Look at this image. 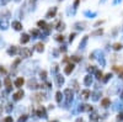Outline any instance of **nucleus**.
Here are the masks:
<instances>
[{"mask_svg": "<svg viewBox=\"0 0 123 122\" xmlns=\"http://www.w3.org/2000/svg\"><path fill=\"white\" fill-rule=\"evenodd\" d=\"M21 56L24 57V58H28V57L32 56V49L30 48H22V51H21Z\"/></svg>", "mask_w": 123, "mask_h": 122, "instance_id": "obj_1", "label": "nucleus"}, {"mask_svg": "<svg viewBox=\"0 0 123 122\" xmlns=\"http://www.w3.org/2000/svg\"><path fill=\"white\" fill-rule=\"evenodd\" d=\"M24 83H25L24 78H17L16 80H15V86H17V88H21V86L24 85Z\"/></svg>", "mask_w": 123, "mask_h": 122, "instance_id": "obj_2", "label": "nucleus"}, {"mask_svg": "<svg viewBox=\"0 0 123 122\" xmlns=\"http://www.w3.org/2000/svg\"><path fill=\"white\" fill-rule=\"evenodd\" d=\"M22 96H24V91H22V90H19L17 92L14 94V99H15V100H20Z\"/></svg>", "mask_w": 123, "mask_h": 122, "instance_id": "obj_3", "label": "nucleus"}, {"mask_svg": "<svg viewBox=\"0 0 123 122\" xmlns=\"http://www.w3.org/2000/svg\"><path fill=\"white\" fill-rule=\"evenodd\" d=\"M74 69V64H69V66H67V68L64 69V71H65V74H70L71 71H73Z\"/></svg>", "mask_w": 123, "mask_h": 122, "instance_id": "obj_4", "label": "nucleus"}, {"mask_svg": "<svg viewBox=\"0 0 123 122\" xmlns=\"http://www.w3.org/2000/svg\"><path fill=\"white\" fill-rule=\"evenodd\" d=\"M12 26H14V28H15L16 31H20L21 28H22L21 24H20V22H17V21H14V22H12Z\"/></svg>", "mask_w": 123, "mask_h": 122, "instance_id": "obj_5", "label": "nucleus"}, {"mask_svg": "<svg viewBox=\"0 0 123 122\" xmlns=\"http://www.w3.org/2000/svg\"><path fill=\"white\" fill-rule=\"evenodd\" d=\"M55 12H57V8H53V9H50L47 14V17H53L55 15Z\"/></svg>", "mask_w": 123, "mask_h": 122, "instance_id": "obj_6", "label": "nucleus"}, {"mask_svg": "<svg viewBox=\"0 0 123 122\" xmlns=\"http://www.w3.org/2000/svg\"><path fill=\"white\" fill-rule=\"evenodd\" d=\"M28 41H30L28 35H22V36H21V43H27Z\"/></svg>", "mask_w": 123, "mask_h": 122, "instance_id": "obj_7", "label": "nucleus"}, {"mask_svg": "<svg viewBox=\"0 0 123 122\" xmlns=\"http://www.w3.org/2000/svg\"><path fill=\"white\" fill-rule=\"evenodd\" d=\"M37 115L39 117H46V110L43 109V107H41V109L37 111Z\"/></svg>", "mask_w": 123, "mask_h": 122, "instance_id": "obj_8", "label": "nucleus"}, {"mask_svg": "<svg viewBox=\"0 0 123 122\" xmlns=\"http://www.w3.org/2000/svg\"><path fill=\"white\" fill-rule=\"evenodd\" d=\"M83 107H80V110L81 111H91L92 110V107L90 105H81Z\"/></svg>", "mask_w": 123, "mask_h": 122, "instance_id": "obj_9", "label": "nucleus"}, {"mask_svg": "<svg viewBox=\"0 0 123 122\" xmlns=\"http://www.w3.org/2000/svg\"><path fill=\"white\" fill-rule=\"evenodd\" d=\"M5 85H6V88H8V90L11 89V80H10V78H5Z\"/></svg>", "mask_w": 123, "mask_h": 122, "instance_id": "obj_10", "label": "nucleus"}, {"mask_svg": "<svg viewBox=\"0 0 123 122\" xmlns=\"http://www.w3.org/2000/svg\"><path fill=\"white\" fill-rule=\"evenodd\" d=\"M101 105H102L103 107H107L108 105H110V99H107V97H106V99H103L102 101H101Z\"/></svg>", "mask_w": 123, "mask_h": 122, "instance_id": "obj_11", "label": "nucleus"}, {"mask_svg": "<svg viewBox=\"0 0 123 122\" xmlns=\"http://www.w3.org/2000/svg\"><path fill=\"white\" fill-rule=\"evenodd\" d=\"M36 49H37L38 52H42L43 49H44V45H43V43H37V45H36Z\"/></svg>", "mask_w": 123, "mask_h": 122, "instance_id": "obj_12", "label": "nucleus"}, {"mask_svg": "<svg viewBox=\"0 0 123 122\" xmlns=\"http://www.w3.org/2000/svg\"><path fill=\"white\" fill-rule=\"evenodd\" d=\"M89 95H90V91H89V90H84V91L81 92V97H83V99H88Z\"/></svg>", "mask_w": 123, "mask_h": 122, "instance_id": "obj_13", "label": "nucleus"}, {"mask_svg": "<svg viewBox=\"0 0 123 122\" xmlns=\"http://www.w3.org/2000/svg\"><path fill=\"white\" fill-rule=\"evenodd\" d=\"M64 94H65V95L68 96V99H70L71 96H73V91H71L70 89H67V90H65V92H64Z\"/></svg>", "mask_w": 123, "mask_h": 122, "instance_id": "obj_14", "label": "nucleus"}, {"mask_svg": "<svg viewBox=\"0 0 123 122\" xmlns=\"http://www.w3.org/2000/svg\"><path fill=\"white\" fill-rule=\"evenodd\" d=\"M84 81H85L86 85H90V84H91V76H90V75L85 76V80H84Z\"/></svg>", "mask_w": 123, "mask_h": 122, "instance_id": "obj_15", "label": "nucleus"}, {"mask_svg": "<svg viewBox=\"0 0 123 122\" xmlns=\"http://www.w3.org/2000/svg\"><path fill=\"white\" fill-rule=\"evenodd\" d=\"M42 96H43V95H42V94H36V95H34V97H33V99H34V100H36V101H41V100H42V99H43V97H42Z\"/></svg>", "mask_w": 123, "mask_h": 122, "instance_id": "obj_16", "label": "nucleus"}, {"mask_svg": "<svg viewBox=\"0 0 123 122\" xmlns=\"http://www.w3.org/2000/svg\"><path fill=\"white\" fill-rule=\"evenodd\" d=\"M122 48V45L121 43H114L113 45V49H116V51H118V49H121Z\"/></svg>", "mask_w": 123, "mask_h": 122, "instance_id": "obj_17", "label": "nucleus"}, {"mask_svg": "<svg viewBox=\"0 0 123 122\" xmlns=\"http://www.w3.org/2000/svg\"><path fill=\"white\" fill-rule=\"evenodd\" d=\"M57 101H58V102L62 101V92H60V91L57 92Z\"/></svg>", "mask_w": 123, "mask_h": 122, "instance_id": "obj_18", "label": "nucleus"}, {"mask_svg": "<svg viewBox=\"0 0 123 122\" xmlns=\"http://www.w3.org/2000/svg\"><path fill=\"white\" fill-rule=\"evenodd\" d=\"M28 85H30V88H36V81L34 80H30L28 81Z\"/></svg>", "mask_w": 123, "mask_h": 122, "instance_id": "obj_19", "label": "nucleus"}, {"mask_svg": "<svg viewBox=\"0 0 123 122\" xmlns=\"http://www.w3.org/2000/svg\"><path fill=\"white\" fill-rule=\"evenodd\" d=\"M8 53H9V54H14V53H16V48H15V47L10 48L9 51H8Z\"/></svg>", "mask_w": 123, "mask_h": 122, "instance_id": "obj_20", "label": "nucleus"}, {"mask_svg": "<svg viewBox=\"0 0 123 122\" xmlns=\"http://www.w3.org/2000/svg\"><path fill=\"white\" fill-rule=\"evenodd\" d=\"M4 122H12V117H11V116H8V117L4 120Z\"/></svg>", "mask_w": 123, "mask_h": 122, "instance_id": "obj_21", "label": "nucleus"}, {"mask_svg": "<svg viewBox=\"0 0 123 122\" xmlns=\"http://www.w3.org/2000/svg\"><path fill=\"white\" fill-rule=\"evenodd\" d=\"M96 75H97V78H98V79L102 78V73H101L100 70H97V71H96Z\"/></svg>", "mask_w": 123, "mask_h": 122, "instance_id": "obj_22", "label": "nucleus"}, {"mask_svg": "<svg viewBox=\"0 0 123 122\" xmlns=\"http://www.w3.org/2000/svg\"><path fill=\"white\" fill-rule=\"evenodd\" d=\"M26 118H27V116H24V117H20V118H19V122H25V121H26Z\"/></svg>", "mask_w": 123, "mask_h": 122, "instance_id": "obj_23", "label": "nucleus"}, {"mask_svg": "<svg viewBox=\"0 0 123 122\" xmlns=\"http://www.w3.org/2000/svg\"><path fill=\"white\" fill-rule=\"evenodd\" d=\"M55 40H57V41H63V36H60V35H58Z\"/></svg>", "mask_w": 123, "mask_h": 122, "instance_id": "obj_24", "label": "nucleus"}, {"mask_svg": "<svg viewBox=\"0 0 123 122\" xmlns=\"http://www.w3.org/2000/svg\"><path fill=\"white\" fill-rule=\"evenodd\" d=\"M63 81H64V79L60 78V76H58V83H59V84H63Z\"/></svg>", "mask_w": 123, "mask_h": 122, "instance_id": "obj_25", "label": "nucleus"}, {"mask_svg": "<svg viewBox=\"0 0 123 122\" xmlns=\"http://www.w3.org/2000/svg\"><path fill=\"white\" fill-rule=\"evenodd\" d=\"M38 26H46L44 21H38Z\"/></svg>", "mask_w": 123, "mask_h": 122, "instance_id": "obj_26", "label": "nucleus"}, {"mask_svg": "<svg viewBox=\"0 0 123 122\" xmlns=\"http://www.w3.org/2000/svg\"><path fill=\"white\" fill-rule=\"evenodd\" d=\"M90 118H92V120H97V113H93L92 116H90Z\"/></svg>", "mask_w": 123, "mask_h": 122, "instance_id": "obj_27", "label": "nucleus"}, {"mask_svg": "<svg viewBox=\"0 0 123 122\" xmlns=\"http://www.w3.org/2000/svg\"><path fill=\"white\" fill-rule=\"evenodd\" d=\"M102 33V30H98V31H96V32H93L92 35H101Z\"/></svg>", "mask_w": 123, "mask_h": 122, "instance_id": "obj_28", "label": "nucleus"}, {"mask_svg": "<svg viewBox=\"0 0 123 122\" xmlns=\"http://www.w3.org/2000/svg\"><path fill=\"white\" fill-rule=\"evenodd\" d=\"M64 28V24H59V27H58V30H63Z\"/></svg>", "mask_w": 123, "mask_h": 122, "instance_id": "obj_29", "label": "nucleus"}, {"mask_svg": "<svg viewBox=\"0 0 123 122\" xmlns=\"http://www.w3.org/2000/svg\"><path fill=\"white\" fill-rule=\"evenodd\" d=\"M74 37H75V33H71V35H70V41H73Z\"/></svg>", "mask_w": 123, "mask_h": 122, "instance_id": "obj_30", "label": "nucleus"}, {"mask_svg": "<svg viewBox=\"0 0 123 122\" xmlns=\"http://www.w3.org/2000/svg\"><path fill=\"white\" fill-rule=\"evenodd\" d=\"M31 33H32V35H37L38 31H37V30H33V31H31Z\"/></svg>", "mask_w": 123, "mask_h": 122, "instance_id": "obj_31", "label": "nucleus"}, {"mask_svg": "<svg viewBox=\"0 0 123 122\" xmlns=\"http://www.w3.org/2000/svg\"><path fill=\"white\" fill-rule=\"evenodd\" d=\"M41 76H42V78H46V71H42V73H41Z\"/></svg>", "mask_w": 123, "mask_h": 122, "instance_id": "obj_32", "label": "nucleus"}, {"mask_svg": "<svg viewBox=\"0 0 123 122\" xmlns=\"http://www.w3.org/2000/svg\"><path fill=\"white\" fill-rule=\"evenodd\" d=\"M79 1H80V0H75V4H74V5H75V6H78V4H79Z\"/></svg>", "mask_w": 123, "mask_h": 122, "instance_id": "obj_33", "label": "nucleus"}, {"mask_svg": "<svg viewBox=\"0 0 123 122\" xmlns=\"http://www.w3.org/2000/svg\"><path fill=\"white\" fill-rule=\"evenodd\" d=\"M121 76H122V78H123V70H122V75H121Z\"/></svg>", "mask_w": 123, "mask_h": 122, "instance_id": "obj_34", "label": "nucleus"}, {"mask_svg": "<svg viewBox=\"0 0 123 122\" xmlns=\"http://www.w3.org/2000/svg\"><path fill=\"white\" fill-rule=\"evenodd\" d=\"M0 86H1V83H0Z\"/></svg>", "mask_w": 123, "mask_h": 122, "instance_id": "obj_35", "label": "nucleus"}]
</instances>
